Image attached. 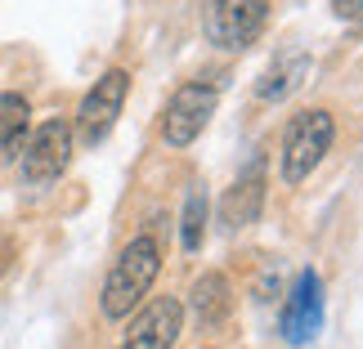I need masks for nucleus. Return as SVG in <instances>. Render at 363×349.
Returning <instances> with one entry per match:
<instances>
[{
	"label": "nucleus",
	"mask_w": 363,
	"mask_h": 349,
	"mask_svg": "<svg viewBox=\"0 0 363 349\" xmlns=\"http://www.w3.org/2000/svg\"><path fill=\"white\" fill-rule=\"evenodd\" d=\"M157 269H162L157 237L152 233L130 237V246L117 256L113 273H108V282H104V296H99L104 318H130V309L148 296V287L157 282Z\"/></svg>",
	"instance_id": "1"
},
{
	"label": "nucleus",
	"mask_w": 363,
	"mask_h": 349,
	"mask_svg": "<svg viewBox=\"0 0 363 349\" xmlns=\"http://www.w3.org/2000/svg\"><path fill=\"white\" fill-rule=\"evenodd\" d=\"M332 135H337V121L323 108H310V113L291 117L287 135H283V179L287 184H305L318 171V161L332 148Z\"/></svg>",
	"instance_id": "2"
},
{
	"label": "nucleus",
	"mask_w": 363,
	"mask_h": 349,
	"mask_svg": "<svg viewBox=\"0 0 363 349\" xmlns=\"http://www.w3.org/2000/svg\"><path fill=\"white\" fill-rule=\"evenodd\" d=\"M269 23V0H206V40L220 50H247Z\"/></svg>",
	"instance_id": "3"
},
{
	"label": "nucleus",
	"mask_w": 363,
	"mask_h": 349,
	"mask_svg": "<svg viewBox=\"0 0 363 349\" xmlns=\"http://www.w3.org/2000/svg\"><path fill=\"white\" fill-rule=\"evenodd\" d=\"M216 103H220V90L211 81H184L171 103H166V117H162V139L171 148H189L193 139L206 130V121L216 117Z\"/></svg>",
	"instance_id": "4"
},
{
	"label": "nucleus",
	"mask_w": 363,
	"mask_h": 349,
	"mask_svg": "<svg viewBox=\"0 0 363 349\" xmlns=\"http://www.w3.org/2000/svg\"><path fill=\"white\" fill-rule=\"evenodd\" d=\"M125 90H130V76H125L121 67H113V72H104L99 81H94V90L81 99L77 135H81V144H86V148L104 144V139L113 135V125H117L121 108H125Z\"/></svg>",
	"instance_id": "5"
},
{
	"label": "nucleus",
	"mask_w": 363,
	"mask_h": 349,
	"mask_svg": "<svg viewBox=\"0 0 363 349\" xmlns=\"http://www.w3.org/2000/svg\"><path fill=\"white\" fill-rule=\"evenodd\" d=\"M23 179L32 188L40 184H54L63 171H67V161H72V125L59 121V117H50L40 130L23 144Z\"/></svg>",
	"instance_id": "6"
},
{
	"label": "nucleus",
	"mask_w": 363,
	"mask_h": 349,
	"mask_svg": "<svg viewBox=\"0 0 363 349\" xmlns=\"http://www.w3.org/2000/svg\"><path fill=\"white\" fill-rule=\"evenodd\" d=\"M318 327H323V282H318L314 269H305L296 278V287H291V296H287L278 331H283L287 345H305V341L318 336Z\"/></svg>",
	"instance_id": "7"
},
{
	"label": "nucleus",
	"mask_w": 363,
	"mask_h": 349,
	"mask_svg": "<svg viewBox=\"0 0 363 349\" xmlns=\"http://www.w3.org/2000/svg\"><path fill=\"white\" fill-rule=\"evenodd\" d=\"M184 331V309L171 296H157L148 309H139L130 318V331H125L121 349H171Z\"/></svg>",
	"instance_id": "8"
},
{
	"label": "nucleus",
	"mask_w": 363,
	"mask_h": 349,
	"mask_svg": "<svg viewBox=\"0 0 363 349\" xmlns=\"http://www.w3.org/2000/svg\"><path fill=\"white\" fill-rule=\"evenodd\" d=\"M260 202H264V166L251 161L247 175L233 179V188L225 193V202H220V224H225V233H238L247 224H256Z\"/></svg>",
	"instance_id": "9"
},
{
	"label": "nucleus",
	"mask_w": 363,
	"mask_h": 349,
	"mask_svg": "<svg viewBox=\"0 0 363 349\" xmlns=\"http://www.w3.org/2000/svg\"><path fill=\"white\" fill-rule=\"evenodd\" d=\"M305 76H310V50L287 45V50L274 54L269 67H264V76L256 81V94H260L264 103H278V99H287L291 90H301Z\"/></svg>",
	"instance_id": "10"
},
{
	"label": "nucleus",
	"mask_w": 363,
	"mask_h": 349,
	"mask_svg": "<svg viewBox=\"0 0 363 349\" xmlns=\"http://www.w3.org/2000/svg\"><path fill=\"white\" fill-rule=\"evenodd\" d=\"M233 309V291L225 282V273H202L198 282H193V318H198V327H220Z\"/></svg>",
	"instance_id": "11"
},
{
	"label": "nucleus",
	"mask_w": 363,
	"mask_h": 349,
	"mask_svg": "<svg viewBox=\"0 0 363 349\" xmlns=\"http://www.w3.org/2000/svg\"><path fill=\"white\" fill-rule=\"evenodd\" d=\"M27 125H32V108L23 94H0V166H9L23 152Z\"/></svg>",
	"instance_id": "12"
},
{
	"label": "nucleus",
	"mask_w": 363,
	"mask_h": 349,
	"mask_svg": "<svg viewBox=\"0 0 363 349\" xmlns=\"http://www.w3.org/2000/svg\"><path fill=\"white\" fill-rule=\"evenodd\" d=\"M179 233H184V251H202V237H206V193L202 188H189Z\"/></svg>",
	"instance_id": "13"
},
{
	"label": "nucleus",
	"mask_w": 363,
	"mask_h": 349,
	"mask_svg": "<svg viewBox=\"0 0 363 349\" xmlns=\"http://www.w3.org/2000/svg\"><path fill=\"white\" fill-rule=\"evenodd\" d=\"M332 9H337L345 23H363V0H332Z\"/></svg>",
	"instance_id": "14"
}]
</instances>
